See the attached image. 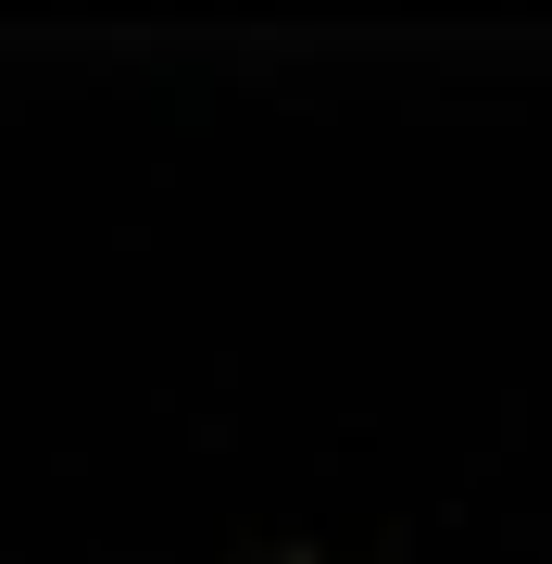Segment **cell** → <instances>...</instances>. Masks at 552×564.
Instances as JSON below:
<instances>
[{
  "label": "cell",
  "mask_w": 552,
  "mask_h": 564,
  "mask_svg": "<svg viewBox=\"0 0 552 564\" xmlns=\"http://www.w3.org/2000/svg\"><path fill=\"white\" fill-rule=\"evenodd\" d=\"M277 564H302V552H277Z\"/></svg>",
  "instance_id": "6da1fadb"
}]
</instances>
